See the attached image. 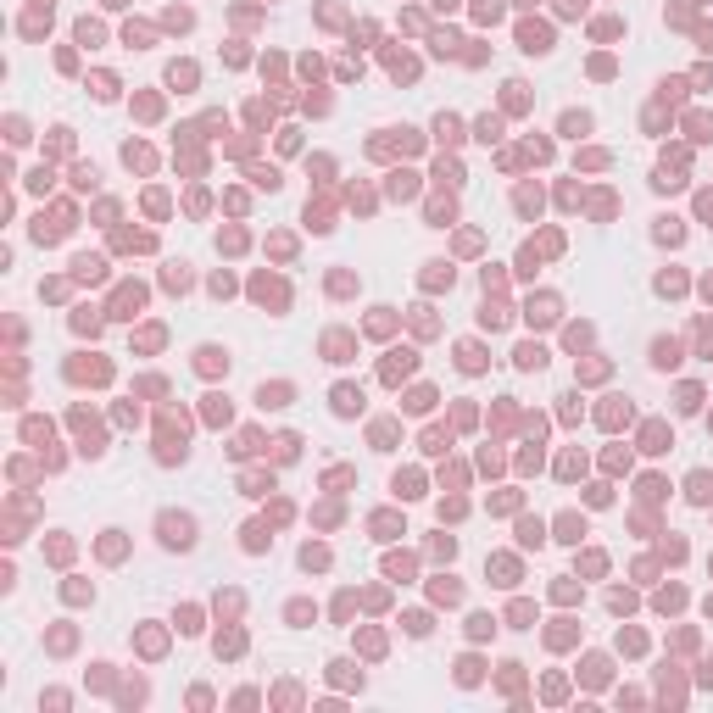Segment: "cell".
<instances>
[{
    "mask_svg": "<svg viewBox=\"0 0 713 713\" xmlns=\"http://www.w3.org/2000/svg\"><path fill=\"white\" fill-rule=\"evenodd\" d=\"M691 496H697V501H708V496H713V479H708V474H697V479H691Z\"/></svg>",
    "mask_w": 713,
    "mask_h": 713,
    "instance_id": "277c9868",
    "label": "cell"
},
{
    "mask_svg": "<svg viewBox=\"0 0 713 713\" xmlns=\"http://www.w3.org/2000/svg\"><path fill=\"white\" fill-rule=\"evenodd\" d=\"M518 362H524V368H540V362H547V351H540V346H524Z\"/></svg>",
    "mask_w": 713,
    "mask_h": 713,
    "instance_id": "3957f363",
    "label": "cell"
},
{
    "mask_svg": "<svg viewBox=\"0 0 713 713\" xmlns=\"http://www.w3.org/2000/svg\"><path fill=\"white\" fill-rule=\"evenodd\" d=\"M162 529H167V535H162L167 547H190V540H195V524H190V518H162Z\"/></svg>",
    "mask_w": 713,
    "mask_h": 713,
    "instance_id": "6da1fadb",
    "label": "cell"
},
{
    "mask_svg": "<svg viewBox=\"0 0 713 713\" xmlns=\"http://www.w3.org/2000/svg\"><path fill=\"white\" fill-rule=\"evenodd\" d=\"M334 407H340V412H357V407H362V396H357L351 385H340V390H334Z\"/></svg>",
    "mask_w": 713,
    "mask_h": 713,
    "instance_id": "7a4b0ae2",
    "label": "cell"
}]
</instances>
